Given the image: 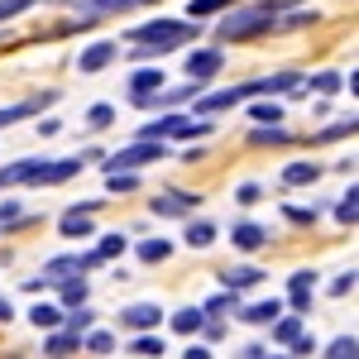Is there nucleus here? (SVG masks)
<instances>
[{
    "instance_id": "72a5a7b5",
    "label": "nucleus",
    "mask_w": 359,
    "mask_h": 359,
    "mask_svg": "<svg viewBox=\"0 0 359 359\" xmlns=\"http://www.w3.org/2000/svg\"><path fill=\"white\" fill-rule=\"evenodd\" d=\"M254 101H259V96H254ZM249 115H254V125H278V120H283V106H278V101H259Z\"/></svg>"
},
{
    "instance_id": "ddd939ff",
    "label": "nucleus",
    "mask_w": 359,
    "mask_h": 359,
    "mask_svg": "<svg viewBox=\"0 0 359 359\" xmlns=\"http://www.w3.org/2000/svg\"><path fill=\"white\" fill-rule=\"evenodd\" d=\"M311 292H316V273H306V269H302V273L287 278V302H292V311H302V316H306V311H311Z\"/></svg>"
},
{
    "instance_id": "f704fd0d",
    "label": "nucleus",
    "mask_w": 359,
    "mask_h": 359,
    "mask_svg": "<svg viewBox=\"0 0 359 359\" xmlns=\"http://www.w3.org/2000/svg\"><path fill=\"white\" fill-rule=\"evenodd\" d=\"M359 345H355V335H335L331 345H326V359H350Z\"/></svg>"
},
{
    "instance_id": "dca6fc26",
    "label": "nucleus",
    "mask_w": 359,
    "mask_h": 359,
    "mask_svg": "<svg viewBox=\"0 0 359 359\" xmlns=\"http://www.w3.org/2000/svg\"><path fill=\"white\" fill-rule=\"evenodd\" d=\"M264 278H269L264 269H254V264H240V269H225V273H221V283L230 287V292H249V287H259Z\"/></svg>"
},
{
    "instance_id": "c9c22d12",
    "label": "nucleus",
    "mask_w": 359,
    "mask_h": 359,
    "mask_svg": "<svg viewBox=\"0 0 359 359\" xmlns=\"http://www.w3.org/2000/svg\"><path fill=\"white\" fill-rule=\"evenodd\" d=\"M115 254H125V235H101V245H96V259L106 264V259H115Z\"/></svg>"
},
{
    "instance_id": "4468645a",
    "label": "nucleus",
    "mask_w": 359,
    "mask_h": 359,
    "mask_svg": "<svg viewBox=\"0 0 359 359\" xmlns=\"http://www.w3.org/2000/svg\"><path fill=\"white\" fill-rule=\"evenodd\" d=\"M77 5H82V25H86V20L120 15V10H135V5H158V0H77Z\"/></svg>"
},
{
    "instance_id": "39448f33",
    "label": "nucleus",
    "mask_w": 359,
    "mask_h": 359,
    "mask_svg": "<svg viewBox=\"0 0 359 359\" xmlns=\"http://www.w3.org/2000/svg\"><path fill=\"white\" fill-rule=\"evenodd\" d=\"M211 130H216V125H211V115H158V120H154V125H139V139H206L211 135Z\"/></svg>"
},
{
    "instance_id": "c85d7f7f",
    "label": "nucleus",
    "mask_w": 359,
    "mask_h": 359,
    "mask_svg": "<svg viewBox=\"0 0 359 359\" xmlns=\"http://www.w3.org/2000/svg\"><path fill=\"white\" fill-rule=\"evenodd\" d=\"M230 5H240V0H192L187 5V20H206V15H221Z\"/></svg>"
},
{
    "instance_id": "79ce46f5",
    "label": "nucleus",
    "mask_w": 359,
    "mask_h": 359,
    "mask_svg": "<svg viewBox=\"0 0 359 359\" xmlns=\"http://www.w3.org/2000/svg\"><path fill=\"white\" fill-rule=\"evenodd\" d=\"M15 221H25V211L15 201H0V225H15Z\"/></svg>"
},
{
    "instance_id": "6ab92c4d",
    "label": "nucleus",
    "mask_w": 359,
    "mask_h": 359,
    "mask_svg": "<svg viewBox=\"0 0 359 359\" xmlns=\"http://www.w3.org/2000/svg\"><path fill=\"white\" fill-rule=\"evenodd\" d=\"M269 326H273V345H292V340L302 335V311H292V316H283V311H278Z\"/></svg>"
},
{
    "instance_id": "4be33fe9",
    "label": "nucleus",
    "mask_w": 359,
    "mask_h": 359,
    "mask_svg": "<svg viewBox=\"0 0 359 359\" xmlns=\"http://www.w3.org/2000/svg\"><path fill=\"white\" fill-rule=\"evenodd\" d=\"M29 321H34L39 331H53V326H62V306H53V302H39L34 311H29Z\"/></svg>"
},
{
    "instance_id": "393cba45",
    "label": "nucleus",
    "mask_w": 359,
    "mask_h": 359,
    "mask_svg": "<svg viewBox=\"0 0 359 359\" xmlns=\"http://www.w3.org/2000/svg\"><path fill=\"white\" fill-rule=\"evenodd\" d=\"M182 240H187L192 249H206V245H216V225H211V221H192V225H187V235H182Z\"/></svg>"
},
{
    "instance_id": "37998d69",
    "label": "nucleus",
    "mask_w": 359,
    "mask_h": 359,
    "mask_svg": "<svg viewBox=\"0 0 359 359\" xmlns=\"http://www.w3.org/2000/svg\"><path fill=\"white\" fill-rule=\"evenodd\" d=\"M287 221H292V225H316V211H302V206H287Z\"/></svg>"
},
{
    "instance_id": "1a4fd4ad",
    "label": "nucleus",
    "mask_w": 359,
    "mask_h": 359,
    "mask_svg": "<svg viewBox=\"0 0 359 359\" xmlns=\"http://www.w3.org/2000/svg\"><path fill=\"white\" fill-rule=\"evenodd\" d=\"M96 264H101L96 254H57V259L43 264V283H57V278H67V273H86Z\"/></svg>"
},
{
    "instance_id": "2eb2a0df",
    "label": "nucleus",
    "mask_w": 359,
    "mask_h": 359,
    "mask_svg": "<svg viewBox=\"0 0 359 359\" xmlns=\"http://www.w3.org/2000/svg\"><path fill=\"white\" fill-rule=\"evenodd\" d=\"M230 240H235V249L254 254V249H264V245H269V230H264L259 221H240L235 230H230Z\"/></svg>"
},
{
    "instance_id": "aec40b11",
    "label": "nucleus",
    "mask_w": 359,
    "mask_h": 359,
    "mask_svg": "<svg viewBox=\"0 0 359 359\" xmlns=\"http://www.w3.org/2000/svg\"><path fill=\"white\" fill-rule=\"evenodd\" d=\"M321 177V163H287L283 168V187H311Z\"/></svg>"
},
{
    "instance_id": "5701e85b",
    "label": "nucleus",
    "mask_w": 359,
    "mask_h": 359,
    "mask_svg": "<svg viewBox=\"0 0 359 359\" xmlns=\"http://www.w3.org/2000/svg\"><path fill=\"white\" fill-rule=\"evenodd\" d=\"M201 321H206V311H201V306H182V311H172V331H182V335L201 331Z\"/></svg>"
},
{
    "instance_id": "412c9836",
    "label": "nucleus",
    "mask_w": 359,
    "mask_h": 359,
    "mask_svg": "<svg viewBox=\"0 0 359 359\" xmlns=\"http://www.w3.org/2000/svg\"><path fill=\"white\" fill-rule=\"evenodd\" d=\"M278 311H283V302H254V306H240V321H245V326H269V321H273Z\"/></svg>"
},
{
    "instance_id": "c756f323",
    "label": "nucleus",
    "mask_w": 359,
    "mask_h": 359,
    "mask_svg": "<svg viewBox=\"0 0 359 359\" xmlns=\"http://www.w3.org/2000/svg\"><path fill=\"white\" fill-rule=\"evenodd\" d=\"M57 287H62V302L67 306H77V302H86V278H57Z\"/></svg>"
},
{
    "instance_id": "bb28decb",
    "label": "nucleus",
    "mask_w": 359,
    "mask_h": 359,
    "mask_svg": "<svg viewBox=\"0 0 359 359\" xmlns=\"http://www.w3.org/2000/svg\"><path fill=\"white\" fill-rule=\"evenodd\" d=\"M249 144H292V135H287L283 120H278V125H259V130L249 135Z\"/></svg>"
},
{
    "instance_id": "f03ea898",
    "label": "nucleus",
    "mask_w": 359,
    "mask_h": 359,
    "mask_svg": "<svg viewBox=\"0 0 359 359\" xmlns=\"http://www.w3.org/2000/svg\"><path fill=\"white\" fill-rule=\"evenodd\" d=\"M82 158H96V149H86ZM82 158H20V163L0 168V192L5 187H57L72 182L82 172Z\"/></svg>"
},
{
    "instance_id": "20e7f679",
    "label": "nucleus",
    "mask_w": 359,
    "mask_h": 359,
    "mask_svg": "<svg viewBox=\"0 0 359 359\" xmlns=\"http://www.w3.org/2000/svg\"><path fill=\"white\" fill-rule=\"evenodd\" d=\"M196 34H201V20H149V25L130 29V43H139V48H130V57H163L168 48H182V43H192Z\"/></svg>"
},
{
    "instance_id": "a19ab883",
    "label": "nucleus",
    "mask_w": 359,
    "mask_h": 359,
    "mask_svg": "<svg viewBox=\"0 0 359 359\" xmlns=\"http://www.w3.org/2000/svg\"><path fill=\"white\" fill-rule=\"evenodd\" d=\"M235 201H240V206H254V201H259V182H240V187H235Z\"/></svg>"
},
{
    "instance_id": "9d476101",
    "label": "nucleus",
    "mask_w": 359,
    "mask_h": 359,
    "mask_svg": "<svg viewBox=\"0 0 359 359\" xmlns=\"http://www.w3.org/2000/svg\"><path fill=\"white\" fill-rule=\"evenodd\" d=\"M115 57H120V43H111V39H101V43H91V48H82V57H77V72H106Z\"/></svg>"
},
{
    "instance_id": "ea45409f",
    "label": "nucleus",
    "mask_w": 359,
    "mask_h": 359,
    "mask_svg": "<svg viewBox=\"0 0 359 359\" xmlns=\"http://www.w3.org/2000/svg\"><path fill=\"white\" fill-rule=\"evenodd\" d=\"M345 135H355V120H335L331 130H321V135H316V144H326V139H345Z\"/></svg>"
},
{
    "instance_id": "7ed1b4c3",
    "label": "nucleus",
    "mask_w": 359,
    "mask_h": 359,
    "mask_svg": "<svg viewBox=\"0 0 359 359\" xmlns=\"http://www.w3.org/2000/svg\"><path fill=\"white\" fill-rule=\"evenodd\" d=\"M302 86H306L302 72H273V77H254V82H240L230 91H211V96L196 91V115H216L230 106H245L254 96H283V91H302Z\"/></svg>"
},
{
    "instance_id": "9b49d317",
    "label": "nucleus",
    "mask_w": 359,
    "mask_h": 359,
    "mask_svg": "<svg viewBox=\"0 0 359 359\" xmlns=\"http://www.w3.org/2000/svg\"><path fill=\"white\" fill-rule=\"evenodd\" d=\"M221 67H225L221 48H196V53H187V77H192V82H211Z\"/></svg>"
},
{
    "instance_id": "cd10ccee",
    "label": "nucleus",
    "mask_w": 359,
    "mask_h": 359,
    "mask_svg": "<svg viewBox=\"0 0 359 359\" xmlns=\"http://www.w3.org/2000/svg\"><path fill=\"white\" fill-rule=\"evenodd\" d=\"M82 350H91V355H111L115 335L111 331H82Z\"/></svg>"
},
{
    "instance_id": "58836bf2",
    "label": "nucleus",
    "mask_w": 359,
    "mask_h": 359,
    "mask_svg": "<svg viewBox=\"0 0 359 359\" xmlns=\"http://www.w3.org/2000/svg\"><path fill=\"white\" fill-rule=\"evenodd\" d=\"M230 306H235V311H240V302H235V292H230V287H225L221 297H211V302L201 306V311H206V316H216V311H230Z\"/></svg>"
},
{
    "instance_id": "4c0bfd02",
    "label": "nucleus",
    "mask_w": 359,
    "mask_h": 359,
    "mask_svg": "<svg viewBox=\"0 0 359 359\" xmlns=\"http://www.w3.org/2000/svg\"><path fill=\"white\" fill-rule=\"evenodd\" d=\"M86 120H91V130H111L115 125V106H91Z\"/></svg>"
},
{
    "instance_id": "a211bd4d",
    "label": "nucleus",
    "mask_w": 359,
    "mask_h": 359,
    "mask_svg": "<svg viewBox=\"0 0 359 359\" xmlns=\"http://www.w3.org/2000/svg\"><path fill=\"white\" fill-rule=\"evenodd\" d=\"M201 196H187V192H168V196H158L154 201V216H187Z\"/></svg>"
},
{
    "instance_id": "423d86ee",
    "label": "nucleus",
    "mask_w": 359,
    "mask_h": 359,
    "mask_svg": "<svg viewBox=\"0 0 359 359\" xmlns=\"http://www.w3.org/2000/svg\"><path fill=\"white\" fill-rule=\"evenodd\" d=\"M168 158V144L163 139H135V144H130V149H120V154H111V158H106V172H111V168H144V163H163Z\"/></svg>"
},
{
    "instance_id": "0eeeda50",
    "label": "nucleus",
    "mask_w": 359,
    "mask_h": 359,
    "mask_svg": "<svg viewBox=\"0 0 359 359\" xmlns=\"http://www.w3.org/2000/svg\"><path fill=\"white\" fill-rule=\"evenodd\" d=\"M163 72H158V67H139L135 77H130V101H135L139 111H149V106H154V96H158V91H163Z\"/></svg>"
},
{
    "instance_id": "473e14b6",
    "label": "nucleus",
    "mask_w": 359,
    "mask_h": 359,
    "mask_svg": "<svg viewBox=\"0 0 359 359\" xmlns=\"http://www.w3.org/2000/svg\"><path fill=\"white\" fill-rule=\"evenodd\" d=\"M168 254H172L168 240H144V245H139V259H144V264H163Z\"/></svg>"
},
{
    "instance_id": "f3484780",
    "label": "nucleus",
    "mask_w": 359,
    "mask_h": 359,
    "mask_svg": "<svg viewBox=\"0 0 359 359\" xmlns=\"http://www.w3.org/2000/svg\"><path fill=\"white\" fill-rule=\"evenodd\" d=\"M48 101H53V91H48V96H34V101H15V106H0V130H5V125H15V120H29V115H39L43 106H48Z\"/></svg>"
},
{
    "instance_id": "a878e982",
    "label": "nucleus",
    "mask_w": 359,
    "mask_h": 359,
    "mask_svg": "<svg viewBox=\"0 0 359 359\" xmlns=\"http://www.w3.org/2000/svg\"><path fill=\"white\" fill-rule=\"evenodd\" d=\"M355 216H359V192H355V182H350V192L335 201V221H340V225H355Z\"/></svg>"
},
{
    "instance_id": "2f4dec72",
    "label": "nucleus",
    "mask_w": 359,
    "mask_h": 359,
    "mask_svg": "<svg viewBox=\"0 0 359 359\" xmlns=\"http://www.w3.org/2000/svg\"><path fill=\"white\" fill-rule=\"evenodd\" d=\"M130 350H135V355H163V335L135 331V340H130Z\"/></svg>"
},
{
    "instance_id": "a18cd8bd",
    "label": "nucleus",
    "mask_w": 359,
    "mask_h": 359,
    "mask_svg": "<svg viewBox=\"0 0 359 359\" xmlns=\"http://www.w3.org/2000/svg\"><path fill=\"white\" fill-rule=\"evenodd\" d=\"M15 316V306H10V297H0V321H10Z\"/></svg>"
},
{
    "instance_id": "f257e3e1",
    "label": "nucleus",
    "mask_w": 359,
    "mask_h": 359,
    "mask_svg": "<svg viewBox=\"0 0 359 359\" xmlns=\"http://www.w3.org/2000/svg\"><path fill=\"white\" fill-rule=\"evenodd\" d=\"M283 10H297V0H264V5H245L240 0V10L230 5V15H221L216 39L221 43H245V39H259V34H273Z\"/></svg>"
},
{
    "instance_id": "f8f14e48",
    "label": "nucleus",
    "mask_w": 359,
    "mask_h": 359,
    "mask_svg": "<svg viewBox=\"0 0 359 359\" xmlns=\"http://www.w3.org/2000/svg\"><path fill=\"white\" fill-rule=\"evenodd\" d=\"M158 306L154 302H135V306H125L120 311V326H130V331H158Z\"/></svg>"
},
{
    "instance_id": "6e6552de",
    "label": "nucleus",
    "mask_w": 359,
    "mask_h": 359,
    "mask_svg": "<svg viewBox=\"0 0 359 359\" xmlns=\"http://www.w3.org/2000/svg\"><path fill=\"white\" fill-rule=\"evenodd\" d=\"M101 206H106V201H82V206H72V211L57 221V230H62L67 240H86V235L96 230V225H91V216H96Z\"/></svg>"
},
{
    "instance_id": "7c9ffc66",
    "label": "nucleus",
    "mask_w": 359,
    "mask_h": 359,
    "mask_svg": "<svg viewBox=\"0 0 359 359\" xmlns=\"http://www.w3.org/2000/svg\"><path fill=\"white\" fill-rule=\"evenodd\" d=\"M62 321H67V331H91V321H96V311H91V306L86 302H77V311H62Z\"/></svg>"
},
{
    "instance_id": "c03bdc74",
    "label": "nucleus",
    "mask_w": 359,
    "mask_h": 359,
    "mask_svg": "<svg viewBox=\"0 0 359 359\" xmlns=\"http://www.w3.org/2000/svg\"><path fill=\"white\" fill-rule=\"evenodd\" d=\"M350 287H355V269H350V273H340V278L331 283V292H335V297H345Z\"/></svg>"
},
{
    "instance_id": "b1692460",
    "label": "nucleus",
    "mask_w": 359,
    "mask_h": 359,
    "mask_svg": "<svg viewBox=\"0 0 359 359\" xmlns=\"http://www.w3.org/2000/svg\"><path fill=\"white\" fill-rule=\"evenodd\" d=\"M67 350H82V335L77 331H57L43 340V355H67Z\"/></svg>"
},
{
    "instance_id": "e433bc0d",
    "label": "nucleus",
    "mask_w": 359,
    "mask_h": 359,
    "mask_svg": "<svg viewBox=\"0 0 359 359\" xmlns=\"http://www.w3.org/2000/svg\"><path fill=\"white\" fill-rule=\"evenodd\" d=\"M306 86H316V91H326V96H331V91L345 86V77H340V72H316V77H306Z\"/></svg>"
}]
</instances>
